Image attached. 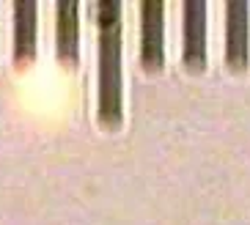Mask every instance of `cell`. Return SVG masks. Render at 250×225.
<instances>
[{
	"label": "cell",
	"instance_id": "cell-1",
	"mask_svg": "<svg viewBox=\"0 0 250 225\" xmlns=\"http://www.w3.org/2000/svg\"><path fill=\"white\" fill-rule=\"evenodd\" d=\"M99 20V121L107 129L121 123V3L96 6Z\"/></svg>",
	"mask_w": 250,
	"mask_h": 225
},
{
	"label": "cell",
	"instance_id": "cell-2",
	"mask_svg": "<svg viewBox=\"0 0 250 225\" xmlns=\"http://www.w3.org/2000/svg\"><path fill=\"white\" fill-rule=\"evenodd\" d=\"M206 3L190 0L184 3V66L190 72H201L206 63Z\"/></svg>",
	"mask_w": 250,
	"mask_h": 225
},
{
	"label": "cell",
	"instance_id": "cell-3",
	"mask_svg": "<svg viewBox=\"0 0 250 225\" xmlns=\"http://www.w3.org/2000/svg\"><path fill=\"white\" fill-rule=\"evenodd\" d=\"M162 3L148 0L140 6L143 11V47H140V63L146 72L162 69Z\"/></svg>",
	"mask_w": 250,
	"mask_h": 225
},
{
	"label": "cell",
	"instance_id": "cell-4",
	"mask_svg": "<svg viewBox=\"0 0 250 225\" xmlns=\"http://www.w3.org/2000/svg\"><path fill=\"white\" fill-rule=\"evenodd\" d=\"M228 39H226V61L239 72L248 66V3L236 0L228 3Z\"/></svg>",
	"mask_w": 250,
	"mask_h": 225
},
{
	"label": "cell",
	"instance_id": "cell-5",
	"mask_svg": "<svg viewBox=\"0 0 250 225\" xmlns=\"http://www.w3.org/2000/svg\"><path fill=\"white\" fill-rule=\"evenodd\" d=\"M14 61L17 66H25L33 61L36 52V3H17L14 6Z\"/></svg>",
	"mask_w": 250,
	"mask_h": 225
},
{
	"label": "cell",
	"instance_id": "cell-6",
	"mask_svg": "<svg viewBox=\"0 0 250 225\" xmlns=\"http://www.w3.org/2000/svg\"><path fill=\"white\" fill-rule=\"evenodd\" d=\"M58 58L77 63V3H58Z\"/></svg>",
	"mask_w": 250,
	"mask_h": 225
}]
</instances>
